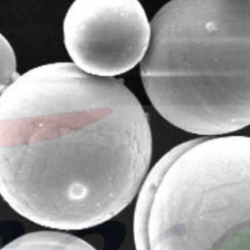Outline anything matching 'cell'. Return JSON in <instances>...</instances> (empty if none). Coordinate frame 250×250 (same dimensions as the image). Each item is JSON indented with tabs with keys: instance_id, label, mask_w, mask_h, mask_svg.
Wrapping results in <instances>:
<instances>
[{
	"instance_id": "6",
	"label": "cell",
	"mask_w": 250,
	"mask_h": 250,
	"mask_svg": "<svg viewBox=\"0 0 250 250\" xmlns=\"http://www.w3.org/2000/svg\"><path fill=\"white\" fill-rule=\"evenodd\" d=\"M16 68L17 61L14 50L8 40L0 33V97L20 76Z\"/></svg>"
},
{
	"instance_id": "2",
	"label": "cell",
	"mask_w": 250,
	"mask_h": 250,
	"mask_svg": "<svg viewBox=\"0 0 250 250\" xmlns=\"http://www.w3.org/2000/svg\"><path fill=\"white\" fill-rule=\"evenodd\" d=\"M150 28L141 77L164 119L197 135L250 125V0H171Z\"/></svg>"
},
{
	"instance_id": "4",
	"label": "cell",
	"mask_w": 250,
	"mask_h": 250,
	"mask_svg": "<svg viewBox=\"0 0 250 250\" xmlns=\"http://www.w3.org/2000/svg\"><path fill=\"white\" fill-rule=\"evenodd\" d=\"M63 41L74 64L109 77L143 60L150 25L139 0H74L63 21Z\"/></svg>"
},
{
	"instance_id": "1",
	"label": "cell",
	"mask_w": 250,
	"mask_h": 250,
	"mask_svg": "<svg viewBox=\"0 0 250 250\" xmlns=\"http://www.w3.org/2000/svg\"><path fill=\"white\" fill-rule=\"evenodd\" d=\"M151 151L147 116L121 80L52 62L0 97V195L39 226L78 230L112 219L136 196Z\"/></svg>"
},
{
	"instance_id": "5",
	"label": "cell",
	"mask_w": 250,
	"mask_h": 250,
	"mask_svg": "<svg viewBox=\"0 0 250 250\" xmlns=\"http://www.w3.org/2000/svg\"><path fill=\"white\" fill-rule=\"evenodd\" d=\"M0 250H97L75 235L57 230H37L22 234Z\"/></svg>"
},
{
	"instance_id": "3",
	"label": "cell",
	"mask_w": 250,
	"mask_h": 250,
	"mask_svg": "<svg viewBox=\"0 0 250 250\" xmlns=\"http://www.w3.org/2000/svg\"><path fill=\"white\" fill-rule=\"evenodd\" d=\"M133 235L136 250H250V137L167 151L140 189Z\"/></svg>"
}]
</instances>
